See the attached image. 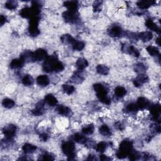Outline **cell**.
<instances>
[{
  "instance_id": "29",
  "label": "cell",
  "mask_w": 161,
  "mask_h": 161,
  "mask_svg": "<svg viewBox=\"0 0 161 161\" xmlns=\"http://www.w3.org/2000/svg\"><path fill=\"white\" fill-rule=\"evenodd\" d=\"M99 131L100 134H101L103 136H110L111 134L109 127L107 125H103L102 126H101L99 129Z\"/></svg>"
},
{
  "instance_id": "51",
  "label": "cell",
  "mask_w": 161,
  "mask_h": 161,
  "mask_svg": "<svg viewBox=\"0 0 161 161\" xmlns=\"http://www.w3.org/2000/svg\"><path fill=\"white\" fill-rule=\"evenodd\" d=\"M93 157H94V156H92V155H90L89 156V157H88V158L87 159V160H96V159L94 157V158H93Z\"/></svg>"
},
{
  "instance_id": "25",
  "label": "cell",
  "mask_w": 161,
  "mask_h": 161,
  "mask_svg": "<svg viewBox=\"0 0 161 161\" xmlns=\"http://www.w3.org/2000/svg\"><path fill=\"white\" fill-rule=\"evenodd\" d=\"M76 66L77 67V68L78 69V70L80 71H83L84 70L86 67H87L88 66V62L87 61L83 58H79V59H77V61H76Z\"/></svg>"
},
{
  "instance_id": "38",
  "label": "cell",
  "mask_w": 161,
  "mask_h": 161,
  "mask_svg": "<svg viewBox=\"0 0 161 161\" xmlns=\"http://www.w3.org/2000/svg\"><path fill=\"white\" fill-rule=\"evenodd\" d=\"M22 83L25 86H30L34 83V79L30 75H26L22 79Z\"/></svg>"
},
{
  "instance_id": "28",
  "label": "cell",
  "mask_w": 161,
  "mask_h": 161,
  "mask_svg": "<svg viewBox=\"0 0 161 161\" xmlns=\"http://www.w3.org/2000/svg\"><path fill=\"white\" fill-rule=\"evenodd\" d=\"M61 40L62 43L66 44H73L76 42V40L69 34L62 35L61 38Z\"/></svg>"
},
{
  "instance_id": "1",
  "label": "cell",
  "mask_w": 161,
  "mask_h": 161,
  "mask_svg": "<svg viewBox=\"0 0 161 161\" xmlns=\"http://www.w3.org/2000/svg\"><path fill=\"white\" fill-rule=\"evenodd\" d=\"M64 69L61 62L54 55L48 56L43 64V69L46 72H59Z\"/></svg>"
},
{
  "instance_id": "48",
  "label": "cell",
  "mask_w": 161,
  "mask_h": 161,
  "mask_svg": "<svg viewBox=\"0 0 161 161\" xmlns=\"http://www.w3.org/2000/svg\"><path fill=\"white\" fill-rule=\"evenodd\" d=\"M48 137H49V136H48V135L45 133H42L41 135H40V139H41L43 142H45L48 139Z\"/></svg>"
},
{
  "instance_id": "13",
  "label": "cell",
  "mask_w": 161,
  "mask_h": 161,
  "mask_svg": "<svg viewBox=\"0 0 161 161\" xmlns=\"http://www.w3.org/2000/svg\"><path fill=\"white\" fill-rule=\"evenodd\" d=\"M20 15L21 17L24 18H31L34 17L33 11H32L31 8H24L20 12Z\"/></svg>"
},
{
  "instance_id": "52",
  "label": "cell",
  "mask_w": 161,
  "mask_h": 161,
  "mask_svg": "<svg viewBox=\"0 0 161 161\" xmlns=\"http://www.w3.org/2000/svg\"><path fill=\"white\" fill-rule=\"evenodd\" d=\"M156 43L158 45L160 46V37H158L157 39L156 40Z\"/></svg>"
},
{
  "instance_id": "35",
  "label": "cell",
  "mask_w": 161,
  "mask_h": 161,
  "mask_svg": "<svg viewBox=\"0 0 161 161\" xmlns=\"http://www.w3.org/2000/svg\"><path fill=\"white\" fill-rule=\"evenodd\" d=\"M85 44L84 42L80 41H76L72 44V48L74 51H81L84 48Z\"/></svg>"
},
{
  "instance_id": "50",
  "label": "cell",
  "mask_w": 161,
  "mask_h": 161,
  "mask_svg": "<svg viewBox=\"0 0 161 161\" xmlns=\"http://www.w3.org/2000/svg\"><path fill=\"white\" fill-rule=\"evenodd\" d=\"M100 160H103V161H107V160H111V159L108 157V156H105V155H101L100 156Z\"/></svg>"
},
{
  "instance_id": "43",
  "label": "cell",
  "mask_w": 161,
  "mask_h": 161,
  "mask_svg": "<svg viewBox=\"0 0 161 161\" xmlns=\"http://www.w3.org/2000/svg\"><path fill=\"white\" fill-rule=\"evenodd\" d=\"M128 156H129V159L132 160H137L140 157V155L139 154V153L136 151H134L133 150L131 151V152L130 153L129 155H128Z\"/></svg>"
},
{
  "instance_id": "6",
  "label": "cell",
  "mask_w": 161,
  "mask_h": 161,
  "mask_svg": "<svg viewBox=\"0 0 161 161\" xmlns=\"http://www.w3.org/2000/svg\"><path fill=\"white\" fill-rule=\"evenodd\" d=\"M62 17L66 22L75 23L79 19V13L77 11L67 10L63 13Z\"/></svg>"
},
{
  "instance_id": "2",
  "label": "cell",
  "mask_w": 161,
  "mask_h": 161,
  "mask_svg": "<svg viewBox=\"0 0 161 161\" xmlns=\"http://www.w3.org/2000/svg\"><path fill=\"white\" fill-rule=\"evenodd\" d=\"M133 144L132 142L125 140L122 141V142L121 143L120 147H119V150L117 152V156L118 159H124L126 157L128 156L131 151L133 150Z\"/></svg>"
},
{
  "instance_id": "15",
  "label": "cell",
  "mask_w": 161,
  "mask_h": 161,
  "mask_svg": "<svg viewBox=\"0 0 161 161\" xmlns=\"http://www.w3.org/2000/svg\"><path fill=\"white\" fill-rule=\"evenodd\" d=\"M31 113L35 116H40L44 113V103L42 101L39 102L36 106L35 109L31 111Z\"/></svg>"
},
{
  "instance_id": "30",
  "label": "cell",
  "mask_w": 161,
  "mask_h": 161,
  "mask_svg": "<svg viewBox=\"0 0 161 161\" xmlns=\"http://www.w3.org/2000/svg\"><path fill=\"white\" fill-rule=\"evenodd\" d=\"M73 137H74V140L75 142L79 143H80V144H85V143L87 141V139L85 136L80 133L74 134Z\"/></svg>"
},
{
  "instance_id": "17",
  "label": "cell",
  "mask_w": 161,
  "mask_h": 161,
  "mask_svg": "<svg viewBox=\"0 0 161 161\" xmlns=\"http://www.w3.org/2000/svg\"><path fill=\"white\" fill-rule=\"evenodd\" d=\"M155 3L156 2L153 1V0H143V1L138 2L136 5L140 9H147L152 5H154Z\"/></svg>"
},
{
  "instance_id": "3",
  "label": "cell",
  "mask_w": 161,
  "mask_h": 161,
  "mask_svg": "<svg viewBox=\"0 0 161 161\" xmlns=\"http://www.w3.org/2000/svg\"><path fill=\"white\" fill-rule=\"evenodd\" d=\"M93 87H94V90L96 93V95H97V97L99 99V100L104 104H110L111 101L107 96L108 91L106 88L104 87L102 84H99V83L94 84Z\"/></svg>"
},
{
  "instance_id": "18",
  "label": "cell",
  "mask_w": 161,
  "mask_h": 161,
  "mask_svg": "<svg viewBox=\"0 0 161 161\" xmlns=\"http://www.w3.org/2000/svg\"><path fill=\"white\" fill-rule=\"evenodd\" d=\"M108 35L112 37H118L122 34V30L120 27L118 26L112 27L108 30Z\"/></svg>"
},
{
  "instance_id": "7",
  "label": "cell",
  "mask_w": 161,
  "mask_h": 161,
  "mask_svg": "<svg viewBox=\"0 0 161 161\" xmlns=\"http://www.w3.org/2000/svg\"><path fill=\"white\" fill-rule=\"evenodd\" d=\"M16 130H17V127L14 125H9L5 126L3 130V133L7 140H11L16 134Z\"/></svg>"
},
{
  "instance_id": "16",
  "label": "cell",
  "mask_w": 161,
  "mask_h": 161,
  "mask_svg": "<svg viewBox=\"0 0 161 161\" xmlns=\"http://www.w3.org/2000/svg\"><path fill=\"white\" fill-rule=\"evenodd\" d=\"M80 71H82L79 70L78 71L75 72V74H74L71 77L70 81L71 83H74V84H80L83 82L84 78L81 75H80Z\"/></svg>"
},
{
  "instance_id": "22",
  "label": "cell",
  "mask_w": 161,
  "mask_h": 161,
  "mask_svg": "<svg viewBox=\"0 0 161 161\" xmlns=\"http://www.w3.org/2000/svg\"><path fill=\"white\" fill-rule=\"evenodd\" d=\"M55 111L58 113L59 115L64 116H68L71 113V110L67 107L59 106L55 108Z\"/></svg>"
},
{
  "instance_id": "24",
  "label": "cell",
  "mask_w": 161,
  "mask_h": 161,
  "mask_svg": "<svg viewBox=\"0 0 161 161\" xmlns=\"http://www.w3.org/2000/svg\"><path fill=\"white\" fill-rule=\"evenodd\" d=\"M136 104H137L139 109H144L149 105V101L144 97H140L137 100Z\"/></svg>"
},
{
  "instance_id": "37",
  "label": "cell",
  "mask_w": 161,
  "mask_h": 161,
  "mask_svg": "<svg viewBox=\"0 0 161 161\" xmlns=\"http://www.w3.org/2000/svg\"><path fill=\"white\" fill-rule=\"evenodd\" d=\"M94 125L93 124H90L84 126L82 129V132L85 135H91L94 132Z\"/></svg>"
},
{
  "instance_id": "19",
  "label": "cell",
  "mask_w": 161,
  "mask_h": 161,
  "mask_svg": "<svg viewBox=\"0 0 161 161\" xmlns=\"http://www.w3.org/2000/svg\"><path fill=\"white\" fill-rule=\"evenodd\" d=\"M146 25L150 30L157 32V33L159 34H160V28L151 19H148V20H146Z\"/></svg>"
},
{
  "instance_id": "49",
  "label": "cell",
  "mask_w": 161,
  "mask_h": 161,
  "mask_svg": "<svg viewBox=\"0 0 161 161\" xmlns=\"http://www.w3.org/2000/svg\"><path fill=\"white\" fill-rule=\"evenodd\" d=\"M6 21V18L3 15H1V17H0V25H1V26H3Z\"/></svg>"
},
{
  "instance_id": "34",
  "label": "cell",
  "mask_w": 161,
  "mask_h": 161,
  "mask_svg": "<svg viewBox=\"0 0 161 161\" xmlns=\"http://www.w3.org/2000/svg\"><path fill=\"white\" fill-rule=\"evenodd\" d=\"M108 147V145L106 142H101L99 143H98L96 145L95 148L97 152H103L105 151V150L107 149Z\"/></svg>"
},
{
  "instance_id": "39",
  "label": "cell",
  "mask_w": 161,
  "mask_h": 161,
  "mask_svg": "<svg viewBox=\"0 0 161 161\" xmlns=\"http://www.w3.org/2000/svg\"><path fill=\"white\" fill-rule=\"evenodd\" d=\"M62 89L64 92L67 94H71L75 90V88L73 86H71L68 84H64L62 86Z\"/></svg>"
},
{
  "instance_id": "4",
  "label": "cell",
  "mask_w": 161,
  "mask_h": 161,
  "mask_svg": "<svg viewBox=\"0 0 161 161\" xmlns=\"http://www.w3.org/2000/svg\"><path fill=\"white\" fill-rule=\"evenodd\" d=\"M62 150L64 154L68 157L69 160H72L75 157V146L74 143L68 141L63 143Z\"/></svg>"
},
{
  "instance_id": "26",
  "label": "cell",
  "mask_w": 161,
  "mask_h": 161,
  "mask_svg": "<svg viewBox=\"0 0 161 161\" xmlns=\"http://www.w3.org/2000/svg\"><path fill=\"white\" fill-rule=\"evenodd\" d=\"M64 6L67 8L68 10H72V11H77L78 3L76 1H67L64 3Z\"/></svg>"
},
{
  "instance_id": "40",
  "label": "cell",
  "mask_w": 161,
  "mask_h": 161,
  "mask_svg": "<svg viewBox=\"0 0 161 161\" xmlns=\"http://www.w3.org/2000/svg\"><path fill=\"white\" fill-rule=\"evenodd\" d=\"M18 6V3L16 1H8L5 3V7L7 9L13 10L17 8Z\"/></svg>"
},
{
  "instance_id": "36",
  "label": "cell",
  "mask_w": 161,
  "mask_h": 161,
  "mask_svg": "<svg viewBox=\"0 0 161 161\" xmlns=\"http://www.w3.org/2000/svg\"><path fill=\"white\" fill-rule=\"evenodd\" d=\"M2 105L6 108H12L15 106V102L12 99L6 98L2 102Z\"/></svg>"
},
{
  "instance_id": "41",
  "label": "cell",
  "mask_w": 161,
  "mask_h": 161,
  "mask_svg": "<svg viewBox=\"0 0 161 161\" xmlns=\"http://www.w3.org/2000/svg\"><path fill=\"white\" fill-rule=\"evenodd\" d=\"M139 107L135 103H130L128 104L126 107V110L130 113H136L139 111Z\"/></svg>"
},
{
  "instance_id": "27",
  "label": "cell",
  "mask_w": 161,
  "mask_h": 161,
  "mask_svg": "<svg viewBox=\"0 0 161 161\" xmlns=\"http://www.w3.org/2000/svg\"><path fill=\"white\" fill-rule=\"evenodd\" d=\"M22 150L25 154H31V153L34 152L37 150V147L30 143H25L22 147Z\"/></svg>"
},
{
  "instance_id": "46",
  "label": "cell",
  "mask_w": 161,
  "mask_h": 161,
  "mask_svg": "<svg viewBox=\"0 0 161 161\" xmlns=\"http://www.w3.org/2000/svg\"><path fill=\"white\" fill-rule=\"evenodd\" d=\"M40 159L43 160H54V156L49 154V153H45V154L42 156V159Z\"/></svg>"
},
{
  "instance_id": "23",
  "label": "cell",
  "mask_w": 161,
  "mask_h": 161,
  "mask_svg": "<svg viewBox=\"0 0 161 161\" xmlns=\"http://www.w3.org/2000/svg\"><path fill=\"white\" fill-rule=\"evenodd\" d=\"M24 62L22 59H13L10 63V67L12 69H19L23 66Z\"/></svg>"
},
{
  "instance_id": "5",
  "label": "cell",
  "mask_w": 161,
  "mask_h": 161,
  "mask_svg": "<svg viewBox=\"0 0 161 161\" xmlns=\"http://www.w3.org/2000/svg\"><path fill=\"white\" fill-rule=\"evenodd\" d=\"M39 19L38 17H36L31 18L30 20L28 32L32 37H36L40 34V30L38 28Z\"/></svg>"
},
{
  "instance_id": "8",
  "label": "cell",
  "mask_w": 161,
  "mask_h": 161,
  "mask_svg": "<svg viewBox=\"0 0 161 161\" xmlns=\"http://www.w3.org/2000/svg\"><path fill=\"white\" fill-rule=\"evenodd\" d=\"M160 104H154L150 107V111L152 114V119L155 121H158V123H160Z\"/></svg>"
},
{
  "instance_id": "33",
  "label": "cell",
  "mask_w": 161,
  "mask_h": 161,
  "mask_svg": "<svg viewBox=\"0 0 161 161\" xmlns=\"http://www.w3.org/2000/svg\"><path fill=\"white\" fill-rule=\"evenodd\" d=\"M96 71L101 75H107L109 73V69L104 65H98L96 67Z\"/></svg>"
},
{
  "instance_id": "31",
  "label": "cell",
  "mask_w": 161,
  "mask_h": 161,
  "mask_svg": "<svg viewBox=\"0 0 161 161\" xmlns=\"http://www.w3.org/2000/svg\"><path fill=\"white\" fill-rule=\"evenodd\" d=\"M146 50L151 56H157L158 55H159V51L158 48L156 47L149 45L146 48Z\"/></svg>"
},
{
  "instance_id": "9",
  "label": "cell",
  "mask_w": 161,
  "mask_h": 161,
  "mask_svg": "<svg viewBox=\"0 0 161 161\" xmlns=\"http://www.w3.org/2000/svg\"><path fill=\"white\" fill-rule=\"evenodd\" d=\"M122 51L125 52L129 54L130 55H132L135 58H139L140 56V52L139 51L135 49V48L133 45H123L122 46Z\"/></svg>"
},
{
  "instance_id": "45",
  "label": "cell",
  "mask_w": 161,
  "mask_h": 161,
  "mask_svg": "<svg viewBox=\"0 0 161 161\" xmlns=\"http://www.w3.org/2000/svg\"><path fill=\"white\" fill-rule=\"evenodd\" d=\"M150 130L151 131L154 133H158L160 132V125L157 124H152L150 125Z\"/></svg>"
},
{
  "instance_id": "47",
  "label": "cell",
  "mask_w": 161,
  "mask_h": 161,
  "mask_svg": "<svg viewBox=\"0 0 161 161\" xmlns=\"http://www.w3.org/2000/svg\"><path fill=\"white\" fill-rule=\"evenodd\" d=\"M85 145H86V146L88 148H93V147H96L95 142H94V140L86 141V142L85 143Z\"/></svg>"
},
{
  "instance_id": "21",
  "label": "cell",
  "mask_w": 161,
  "mask_h": 161,
  "mask_svg": "<svg viewBox=\"0 0 161 161\" xmlns=\"http://www.w3.org/2000/svg\"><path fill=\"white\" fill-rule=\"evenodd\" d=\"M139 38L141 39L143 42H146L150 41V40L153 38V35L151 31H144L139 34L138 35Z\"/></svg>"
},
{
  "instance_id": "32",
  "label": "cell",
  "mask_w": 161,
  "mask_h": 161,
  "mask_svg": "<svg viewBox=\"0 0 161 161\" xmlns=\"http://www.w3.org/2000/svg\"><path fill=\"white\" fill-rule=\"evenodd\" d=\"M115 94L118 97H123V96H124L126 94V90L123 87L118 86L115 88Z\"/></svg>"
},
{
  "instance_id": "12",
  "label": "cell",
  "mask_w": 161,
  "mask_h": 161,
  "mask_svg": "<svg viewBox=\"0 0 161 161\" xmlns=\"http://www.w3.org/2000/svg\"><path fill=\"white\" fill-rule=\"evenodd\" d=\"M149 80V77L147 75L141 74L138 76L134 80H133V84L135 87H140L143 84L146 83Z\"/></svg>"
},
{
  "instance_id": "10",
  "label": "cell",
  "mask_w": 161,
  "mask_h": 161,
  "mask_svg": "<svg viewBox=\"0 0 161 161\" xmlns=\"http://www.w3.org/2000/svg\"><path fill=\"white\" fill-rule=\"evenodd\" d=\"M34 56L35 61H42L47 58L48 55L45 50L39 49L34 52Z\"/></svg>"
},
{
  "instance_id": "14",
  "label": "cell",
  "mask_w": 161,
  "mask_h": 161,
  "mask_svg": "<svg viewBox=\"0 0 161 161\" xmlns=\"http://www.w3.org/2000/svg\"><path fill=\"white\" fill-rule=\"evenodd\" d=\"M44 102L51 107H55L58 104V100L52 94H49L45 96Z\"/></svg>"
},
{
  "instance_id": "20",
  "label": "cell",
  "mask_w": 161,
  "mask_h": 161,
  "mask_svg": "<svg viewBox=\"0 0 161 161\" xmlns=\"http://www.w3.org/2000/svg\"><path fill=\"white\" fill-rule=\"evenodd\" d=\"M37 83L41 86H47L49 84L50 80L49 77L45 75H40L37 78Z\"/></svg>"
},
{
  "instance_id": "42",
  "label": "cell",
  "mask_w": 161,
  "mask_h": 161,
  "mask_svg": "<svg viewBox=\"0 0 161 161\" xmlns=\"http://www.w3.org/2000/svg\"><path fill=\"white\" fill-rule=\"evenodd\" d=\"M134 70L135 72H139V73H142V72L146 71V67L142 63L136 64L134 66Z\"/></svg>"
},
{
  "instance_id": "44",
  "label": "cell",
  "mask_w": 161,
  "mask_h": 161,
  "mask_svg": "<svg viewBox=\"0 0 161 161\" xmlns=\"http://www.w3.org/2000/svg\"><path fill=\"white\" fill-rule=\"evenodd\" d=\"M101 5L102 2L96 1L94 2L93 4V10L94 12H100L101 11Z\"/></svg>"
},
{
  "instance_id": "11",
  "label": "cell",
  "mask_w": 161,
  "mask_h": 161,
  "mask_svg": "<svg viewBox=\"0 0 161 161\" xmlns=\"http://www.w3.org/2000/svg\"><path fill=\"white\" fill-rule=\"evenodd\" d=\"M21 59L24 62H35L34 61V52H32L29 51H25L20 55Z\"/></svg>"
}]
</instances>
